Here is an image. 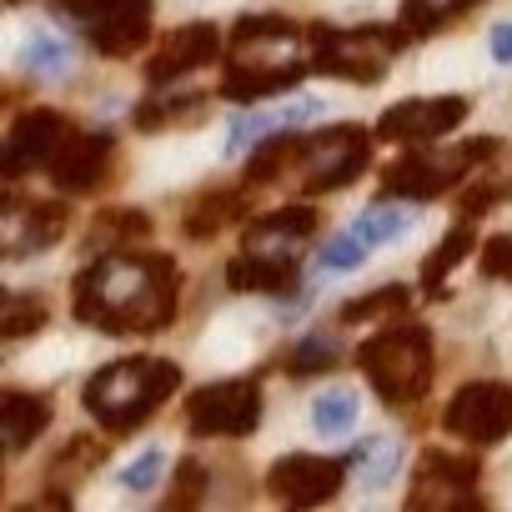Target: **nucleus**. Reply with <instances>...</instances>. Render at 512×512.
Wrapping results in <instances>:
<instances>
[{"label": "nucleus", "instance_id": "9", "mask_svg": "<svg viewBox=\"0 0 512 512\" xmlns=\"http://www.w3.org/2000/svg\"><path fill=\"white\" fill-rule=\"evenodd\" d=\"M477 477H482V462H477L472 452H467V457L422 452V462H417V472H412L407 507H412V512H477V507H482Z\"/></svg>", "mask_w": 512, "mask_h": 512}, {"label": "nucleus", "instance_id": "28", "mask_svg": "<svg viewBox=\"0 0 512 512\" xmlns=\"http://www.w3.org/2000/svg\"><path fill=\"white\" fill-rule=\"evenodd\" d=\"M467 6H477V0H402V26H407V36H427Z\"/></svg>", "mask_w": 512, "mask_h": 512}, {"label": "nucleus", "instance_id": "34", "mask_svg": "<svg viewBox=\"0 0 512 512\" xmlns=\"http://www.w3.org/2000/svg\"><path fill=\"white\" fill-rule=\"evenodd\" d=\"M482 272L487 277H507L512 282V236H497L482 246Z\"/></svg>", "mask_w": 512, "mask_h": 512}, {"label": "nucleus", "instance_id": "1", "mask_svg": "<svg viewBox=\"0 0 512 512\" xmlns=\"http://www.w3.org/2000/svg\"><path fill=\"white\" fill-rule=\"evenodd\" d=\"M76 322L106 337H146L171 327L176 317V267L166 256L141 251H101L76 277Z\"/></svg>", "mask_w": 512, "mask_h": 512}, {"label": "nucleus", "instance_id": "14", "mask_svg": "<svg viewBox=\"0 0 512 512\" xmlns=\"http://www.w3.org/2000/svg\"><path fill=\"white\" fill-rule=\"evenodd\" d=\"M467 101L462 96H432V101H402L392 106L382 121H377V136L382 141H407V146H427V141H442L447 131H457L467 121Z\"/></svg>", "mask_w": 512, "mask_h": 512}, {"label": "nucleus", "instance_id": "27", "mask_svg": "<svg viewBox=\"0 0 512 512\" xmlns=\"http://www.w3.org/2000/svg\"><path fill=\"white\" fill-rule=\"evenodd\" d=\"M337 352H342V342H337L332 332H307V337L287 352V372H292V377H317V372H327V367L337 362Z\"/></svg>", "mask_w": 512, "mask_h": 512}, {"label": "nucleus", "instance_id": "8", "mask_svg": "<svg viewBox=\"0 0 512 512\" xmlns=\"http://www.w3.org/2000/svg\"><path fill=\"white\" fill-rule=\"evenodd\" d=\"M367 156H372V146H367L362 126L342 121V126H327V131L307 136L292 171H302V186L317 196V191H342L347 181H357Z\"/></svg>", "mask_w": 512, "mask_h": 512}, {"label": "nucleus", "instance_id": "21", "mask_svg": "<svg viewBox=\"0 0 512 512\" xmlns=\"http://www.w3.org/2000/svg\"><path fill=\"white\" fill-rule=\"evenodd\" d=\"M477 246V231H472V216L467 221H457L442 241H437V251L422 262V287H427V297H442V287H447V277H452V267L462 262V256Z\"/></svg>", "mask_w": 512, "mask_h": 512}, {"label": "nucleus", "instance_id": "16", "mask_svg": "<svg viewBox=\"0 0 512 512\" xmlns=\"http://www.w3.org/2000/svg\"><path fill=\"white\" fill-rule=\"evenodd\" d=\"M111 156H116V136L111 131H71L46 171H51V181L61 191H91V186H101Z\"/></svg>", "mask_w": 512, "mask_h": 512}, {"label": "nucleus", "instance_id": "17", "mask_svg": "<svg viewBox=\"0 0 512 512\" xmlns=\"http://www.w3.org/2000/svg\"><path fill=\"white\" fill-rule=\"evenodd\" d=\"M216 56H221V36H216V26H206V21H201V26H181V31L161 36V51L151 56L146 81H151V86H171V81H181V76L211 66Z\"/></svg>", "mask_w": 512, "mask_h": 512}, {"label": "nucleus", "instance_id": "6", "mask_svg": "<svg viewBox=\"0 0 512 512\" xmlns=\"http://www.w3.org/2000/svg\"><path fill=\"white\" fill-rule=\"evenodd\" d=\"M497 151V141H457V146H412L402 161L387 166L382 191L402 196V201H432L452 186H462L487 156Z\"/></svg>", "mask_w": 512, "mask_h": 512}, {"label": "nucleus", "instance_id": "13", "mask_svg": "<svg viewBox=\"0 0 512 512\" xmlns=\"http://www.w3.org/2000/svg\"><path fill=\"white\" fill-rule=\"evenodd\" d=\"M352 462L347 457H312V452H292L282 457L272 472H267V487L277 502H292V507H317V502H332L347 482Z\"/></svg>", "mask_w": 512, "mask_h": 512}, {"label": "nucleus", "instance_id": "4", "mask_svg": "<svg viewBox=\"0 0 512 512\" xmlns=\"http://www.w3.org/2000/svg\"><path fill=\"white\" fill-rule=\"evenodd\" d=\"M176 382H181L176 362L126 357V362L101 367V372L81 387V402H86V412H91L111 437H126V432H136V427L176 392Z\"/></svg>", "mask_w": 512, "mask_h": 512}, {"label": "nucleus", "instance_id": "22", "mask_svg": "<svg viewBox=\"0 0 512 512\" xmlns=\"http://www.w3.org/2000/svg\"><path fill=\"white\" fill-rule=\"evenodd\" d=\"M412 221H417V211H407V201H402V206H397V201H377L372 211H362V216L352 221V236H357L367 251H377V246L407 236Z\"/></svg>", "mask_w": 512, "mask_h": 512}, {"label": "nucleus", "instance_id": "12", "mask_svg": "<svg viewBox=\"0 0 512 512\" xmlns=\"http://www.w3.org/2000/svg\"><path fill=\"white\" fill-rule=\"evenodd\" d=\"M447 432L472 442V447H492L512 432V387L502 382H467L452 402H447Z\"/></svg>", "mask_w": 512, "mask_h": 512}, {"label": "nucleus", "instance_id": "20", "mask_svg": "<svg viewBox=\"0 0 512 512\" xmlns=\"http://www.w3.org/2000/svg\"><path fill=\"white\" fill-rule=\"evenodd\" d=\"M206 111V96L201 91H171V86H156L151 101L136 106V126L141 131H171V126H186Z\"/></svg>", "mask_w": 512, "mask_h": 512}, {"label": "nucleus", "instance_id": "3", "mask_svg": "<svg viewBox=\"0 0 512 512\" xmlns=\"http://www.w3.org/2000/svg\"><path fill=\"white\" fill-rule=\"evenodd\" d=\"M312 236H317V211H307V206H287V211H272L262 221H251L246 236H241V251L226 267V282L236 292H267V297L292 292L302 246Z\"/></svg>", "mask_w": 512, "mask_h": 512}, {"label": "nucleus", "instance_id": "35", "mask_svg": "<svg viewBox=\"0 0 512 512\" xmlns=\"http://www.w3.org/2000/svg\"><path fill=\"white\" fill-rule=\"evenodd\" d=\"M487 51H492L497 66H512V21H497V26L487 31Z\"/></svg>", "mask_w": 512, "mask_h": 512}, {"label": "nucleus", "instance_id": "24", "mask_svg": "<svg viewBox=\"0 0 512 512\" xmlns=\"http://www.w3.org/2000/svg\"><path fill=\"white\" fill-rule=\"evenodd\" d=\"M347 462H352V472L362 477V487H382V482H392L402 452H397V442H387V437H367L362 447L347 452Z\"/></svg>", "mask_w": 512, "mask_h": 512}, {"label": "nucleus", "instance_id": "2", "mask_svg": "<svg viewBox=\"0 0 512 512\" xmlns=\"http://www.w3.org/2000/svg\"><path fill=\"white\" fill-rule=\"evenodd\" d=\"M221 96L226 101H262L272 91H292L317 61L302 46V31L282 16H246L231 31L221 61Z\"/></svg>", "mask_w": 512, "mask_h": 512}, {"label": "nucleus", "instance_id": "18", "mask_svg": "<svg viewBox=\"0 0 512 512\" xmlns=\"http://www.w3.org/2000/svg\"><path fill=\"white\" fill-rule=\"evenodd\" d=\"M61 231H66V206L61 201L11 206L6 211V256H11V262H26V256H36L51 241H61Z\"/></svg>", "mask_w": 512, "mask_h": 512}, {"label": "nucleus", "instance_id": "5", "mask_svg": "<svg viewBox=\"0 0 512 512\" xmlns=\"http://www.w3.org/2000/svg\"><path fill=\"white\" fill-rule=\"evenodd\" d=\"M357 362H362L367 382L377 387V397L392 407H407L432 387V337L417 322L382 327L377 337H367L357 347Z\"/></svg>", "mask_w": 512, "mask_h": 512}, {"label": "nucleus", "instance_id": "26", "mask_svg": "<svg viewBox=\"0 0 512 512\" xmlns=\"http://www.w3.org/2000/svg\"><path fill=\"white\" fill-rule=\"evenodd\" d=\"M21 61H26V71H31V76L56 81V76H66V71H71V46H66L61 36H51V31H36V36L26 41Z\"/></svg>", "mask_w": 512, "mask_h": 512}, {"label": "nucleus", "instance_id": "11", "mask_svg": "<svg viewBox=\"0 0 512 512\" xmlns=\"http://www.w3.org/2000/svg\"><path fill=\"white\" fill-rule=\"evenodd\" d=\"M262 422V387L256 382H211L186 402V427L191 437H251Z\"/></svg>", "mask_w": 512, "mask_h": 512}, {"label": "nucleus", "instance_id": "15", "mask_svg": "<svg viewBox=\"0 0 512 512\" xmlns=\"http://www.w3.org/2000/svg\"><path fill=\"white\" fill-rule=\"evenodd\" d=\"M66 136H71V126H66V116H56V111H31V116H21L16 131L6 136V176L21 181L26 171L51 166Z\"/></svg>", "mask_w": 512, "mask_h": 512}, {"label": "nucleus", "instance_id": "31", "mask_svg": "<svg viewBox=\"0 0 512 512\" xmlns=\"http://www.w3.org/2000/svg\"><path fill=\"white\" fill-rule=\"evenodd\" d=\"M392 312H407V287H382L377 297H357L342 307V322H377V317H392Z\"/></svg>", "mask_w": 512, "mask_h": 512}, {"label": "nucleus", "instance_id": "30", "mask_svg": "<svg viewBox=\"0 0 512 512\" xmlns=\"http://www.w3.org/2000/svg\"><path fill=\"white\" fill-rule=\"evenodd\" d=\"M367 256H372V251H367V246L352 236V226H347L342 236H332V241L317 251V272H357Z\"/></svg>", "mask_w": 512, "mask_h": 512}, {"label": "nucleus", "instance_id": "29", "mask_svg": "<svg viewBox=\"0 0 512 512\" xmlns=\"http://www.w3.org/2000/svg\"><path fill=\"white\" fill-rule=\"evenodd\" d=\"M0 327L6 337H31L46 327V302L41 297H26V292H11L6 297V312H0Z\"/></svg>", "mask_w": 512, "mask_h": 512}, {"label": "nucleus", "instance_id": "32", "mask_svg": "<svg viewBox=\"0 0 512 512\" xmlns=\"http://www.w3.org/2000/svg\"><path fill=\"white\" fill-rule=\"evenodd\" d=\"M161 467H166V452L161 447H146L141 457H131L126 467H121V492H151L156 482H161Z\"/></svg>", "mask_w": 512, "mask_h": 512}, {"label": "nucleus", "instance_id": "19", "mask_svg": "<svg viewBox=\"0 0 512 512\" xmlns=\"http://www.w3.org/2000/svg\"><path fill=\"white\" fill-rule=\"evenodd\" d=\"M46 422H51V402H46V397L16 392V387L0 397V427H6V452H11V457L26 452V447L46 432Z\"/></svg>", "mask_w": 512, "mask_h": 512}, {"label": "nucleus", "instance_id": "33", "mask_svg": "<svg viewBox=\"0 0 512 512\" xmlns=\"http://www.w3.org/2000/svg\"><path fill=\"white\" fill-rule=\"evenodd\" d=\"M201 492H206V472H201V462H181L166 507H191V502H201Z\"/></svg>", "mask_w": 512, "mask_h": 512}, {"label": "nucleus", "instance_id": "25", "mask_svg": "<svg viewBox=\"0 0 512 512\" xmlns=\"http://www.w3.org/2000/svg\"><path fill=\"white\" fill-rule=\"evenodd\" d=\"M352 422H357V392L352 387H327L312 402V427L322 437H342V432H352Z\"/></svg>", "mask_w": 512, "mask_h": 512}, {"label": "nucleus", "instance_id": "10", "mask_svg": "<svg viewBox=\"0 0 512 512\" xmlns=\"http://www.w3.org/2000/svg\"><path fill=\"white\" fill-rule=\"evenodd\" d=\"M66 16L101 56H131L151 41V0H71Z\"/></svg>", "mask_w": 512, "mask_h": 512}, {"label": "nucleus", "instance_id": "7", "mask_svg": "<svg viewBox=\"0 0 512 512\" xmlns=\"http://www.w3.org/2000/svg\"><path fill=\"white\" fill-rule=\"evenodd\" d=\"M407 46V26H317L312 31V61L327 76L342 81H382L392 61Z\"/></svg>", "mask_w": 512, "mask_h": 512}, {"label": "nucleus", "instance_id": "23", "mask_svg": "<svg viewBox=\"0 0 512 512\" xmlns=\"http://www.w3.org/2000/svg\"><path fill=\"white\" fill-rule=\"evenodd\" d=\"M241 211H246V196H241V191H211V196H201V201L191 206L186 236H216L226 221H241Z\"/></svg>", "mask_w": 512, "mask_h": 512}]
</instances>
